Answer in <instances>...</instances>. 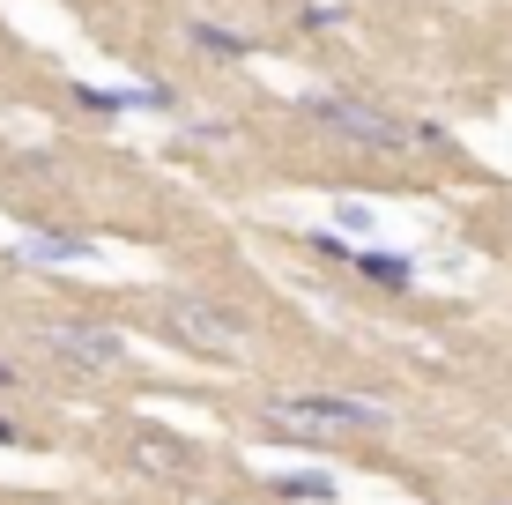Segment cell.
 Masks as SVG:
<instances>
[{"instance_id":"obj_1","label":"cell","mask_w":512,"mask_h":505,"mask_svg":"<svg viewBox=\"0 0 512 505\" xmlns=\"http://www.w3.org/2000/svg\"><path fill=\"white\" fill-rule=\"evenodd\" d=\"M164 335L186 342L193 357H216V364H238L245 357V320L208 298H186V290H171L164 298Z\"/></svg>"},{"instance_id":"obj_2","label":"cell","mask_w":512,"mask_h":505,"mask_svg":"<svg viewBox=\"0 0 512 505\" xmlns=\"http://www.w3.org/2000/svg\"><path fill=\"white\" fill-rule=\"evenodd\" d=\"M312 119H320L327 134H342V142H364V149L416 142V127H401V119H386L379 104H357V97H312Z\"/></svg>"},{"instance_id":"obj_3","label":"cell","mask_w":512,"mask_h":505,"mask_svg":"<svg viewBox=\"0 0 512 505\" xmlns=\"http://www.w3.org/2000/svg\"><path fill=\"white\" fill-rule=\"evenodd\" d=\"M38 342L60 364H90V372H104V364H119V350H127V342L112 335V327H97V320H45L38 327Z\"/></svg>"},{"instance_id":"obj_4","label":"cell","mask_w":512,"mask_h":505,"mask_svg":"<svg viewBox=\"0 0 512 505\" xmlns=\"http://www.w3.org/2000/svg\"><path fill=\"white\" fill-rule=\"evenodd\" d=\"M90 246H97V238H82V231H30L15 253L38 260V268H67V260H90Z\"/></svg>"},{"instance_id":"obj_5","label":"cell","mask_w":512,"mask_h":505,"mask_svg":"<svg viewBox=\"0 0 512 505\" xmlns=\"http://www.w3.org/2000/svg\"><path fill=\"white\" fill-rule=\"evenodd\" d=\"M357 268L372 275V283H386V290H409V275H416L401 253H357Z\"/></svg>"},{"instance_id":"obj_6","label":"cell","mask_w":512,"mask_h":505,"mask_svg":"<svg viewBox=\"0 0 512 505\" xmlns=\"http://www.w3.org/2000/svg\"><path fill=\"white\" fill-rule=\"evenodd\" d=\"M193 45L223 52V60H245V52H253V38H238V30H223V23H193Z\"/></svg>"},{"instance_id":"obj_7","label":"cell","mask_w":512,"mask_h":505,"mask_svg":"<svg viewBox=\"0 0 512 505\" xmlns=\"http://www.w3.org/2000/svg\"><path fill=\"white\" fill-rule=\"evenodd\" d=\"M282 498H334V476H275Z\"/></svg>"},{"instance_id":"obj_8","label":"cell","mask_w":512,"mask_h":505,"mask_svg":"<svg viewBox=\"0 0 512 505\" xmlns=\"http://www.w3.org/2000/svg\"><path fill=\"white\" fill-rule=\"evenodd\" d=\"M134 454H141V468H179V446L171 439H141Z\"/></svg>"},{"instance_id":"obj_9","label":"cell","mask_w":512,"mask_h":505,"mask_svg":"<svg viewBox=\"0 0 512 505\" xmlns=\"http://www.w3.org/2000/svg\"><path fill=\"white\" fill-rule=\"evenodd\" d=\"M15 379H23V372H15V364H8V357H0V387H15Z\"/></svg>"},{"instance_id":"obj_10","label":"cell","mask_w":512,"mask_h":505,"mask_svg":"<svg viewBox=\"0 0 512 505\" xmlns=\"http://www.w3.org/2000/svg\"><path fill=\"white\" fill-rule=\"evenodd\" d=\"M0 446H23V431H15V424H0Z\"/></svg>"}]
</instances>
